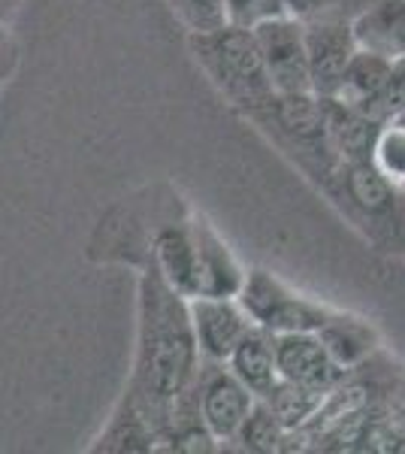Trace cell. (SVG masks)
<instances>
[{"instance_id": "obj_13", "label": "cell", "mask_w": 405, "mask_h": 454, "mask_svg": "<svg viewBox=\"0 0 405 454\" xmlns=\"http://www.w3.org/2000/svg\"><path fill=\"white\" fill-rule=\"evenodd\" d=\"M315 336L323 342V348L330 351V357L342 370H354L381 351V336L375 331V325L354 312L327 309Z\"/></svg>"}, {"instance_id": "obj_14", "label": "cell", "mask_w": 405, "mask_h": 454, "mask_svg": "<svg viewBox=\"0 0 405 454\" xmlns=\"http://www.w3.org/2000/svg\"><path fill=\"white\" fill-rule=\"evenodd\" d=\"M357 49L387 61L405 58V0H370L351 19Z\"/></svg>"}, {"instance_id": "obj_20", "label": "cell", "mask_w": 405, "mask_h": 454, "mask_svg": "<svg viewBox=\"0 0 405 454\" xmlns=\"http://www.w3.org/2000/svg\"><path fill=\"white\" fill-rule=\"evenodd\" d=\"M284 12L303 25L312 21H351L370 0H282Z\"/></svg>"}, {"instance_id": "obj_18", "label": "cell", "mask_w": 405, "mask_h": 454, "mask_svg": "<svg viewBox=\"0 0 405 454\" xmlns=\"http://www.w3.org/2000/svg\"><path fill=\"white\" fill-rule=\"evenodd\" d=\"M323 397H327V394L308 391V387H300V385H291L278 379V385L263 397V403H267L269 412L276 415L284 430H303L315 421V415L321 412Z\"/></svg>"}, {"instance_id": "obj_12", "label": "cell", "mask_w": 405, "mask_h": 454, "mask_svg": "<svg viewBox=\"0 0 405 454\" xmlns=\"http://www.w3.org/2000/svg\"><path fill=\"white\" fill-rule=\"evenodd\" d=\"M321 104H323V121H327V137L339 164L372 160L375 143H378V134L385 124L372 119L366 109L345 106L333 98H321Z\"/></svg>"}, {"instance_id": "obj_7", "label": "cell", "mask_w": 405, "mask_h": 454, "mask_svg": "<svg viewBox=\"0 0 405 454\" xmlns=\"http://www.w3.org/2000/svg\"><path fill=\"white\" fill-rule=\"evenodd\" d=\"M261 46L267 76L276 94L312 91L308 82V58H306V25L293 16H272L257 21L252 27Z\"/></svg>"}, {"instance_id": "obj_2", "label": "cell", "mask_w": 405, "mask_h": 454, "mask_svg": "<svg viewBox=\"0 0 405 454\" xmlns=\"http://www.w3.org/2000/svg\"><path fill=\"white\" fill-rule=\"evenodd\" d=\"M321 192L375 252L405 254V192L375 160L339 164Z\"/></svg>"}, {"instance_id": "obj_16", "label": "cell", "mask_w": 405, "mask_h": 454, "mask_svg": "<svg viewBox=\"0 0 405 454\" xmlns=\"http://www.w3.org/2000/svg\"><path fill=\"white\" fill-rule=\"evenodd\" d=\"M390 64L393 61H387V58H378L372 52L357 49L354 58H351V64L345 67L342 79H339L333 100H339V104H345V106L370 109L372 100L378 98L381 85H385Z\"/></svg>"}, {"instance_id": "obj_24", "label": "cell", "mask_w": 405, "mask_h": 454, "mask_svg": "<svg viewBox=\"0 0 405 454\" xmlns=\"http://www.w3.org/2000/svg\"><path fill=\"white\" fill-rule=\"evenodd\" d=\"M224 4H227V19L233 25H245V27H254L257 21L282 16L284 12L282 0H224Z\"/></svg>"}, {"instance_id": "obj_17", "label": "cell", "mask_w": 405, "mask_h": 454, "mask_svg": "<svg viewBox=\"0 0 405 454\" xmlns=\"http://www.w3.org/2000/svg\"><path fill=\"white\" fill-rule=\"evenodd\" d=\"M94 449L97 451H154L158 449V436H154V427H152V421L145 419L143 409L124 394L121 406L115 409V415L109 419L106 430L100 434Z\"/></svg>"}, {"instance_id": "obj_1", "label": "cell", "mask_w": 405, "mask_h": 454, "mask_svg": "<svg viewBox=\"0 0 405 454\" xmlns=\"http://www.w3.org/2000/svg\"><path fill=\"white\" fill-rule=\"evenodd\" d=\"M200 364L188 297H182L154 267L145 270L139 276L136 357L128 397L152 421L154 436L164 427L169 406L194 385Z\"/></svg>"}, {"instance_id": "obj_9", "label": "cell", "mask_w": 405, "mask_h": 454, "mask_svg": "<svg viewBox=\"0 0 405 454\" xmlns=\"http://www.w3.org/2000/svg\"><path fill=\"white\" fill-rule=\"evenodd\" d=\"M188 306L203 361L224 364L242 336L254 327L237 297H194L188 300Z\"/></svg>"}, {"instance_id": "obj_5", "label": "cell", "mask_w": 405, "mask_h": 454, "mask_svg": "<svg viewBox=\"0 0 405 454\" xmlns=\"http://www.w3.org/2000/svg\"><path fill=\"white\" fill-rule=\"evenodd\" d=\"M239 306L252 318V325L263 327L272 336L276 333H300V331H318L330 306L321 300H312L291 288L278 276L267 273V270H245L237 291Z\"/></svg>"}, {"instance_id": "obj_27", "label": "cell", "mask_w": 405, "mask_h": 454, "mask_svg": "<svg viewBox=\"0 0 405 454\" xmlns=\"http://www.w3.org/2000/svg\"><path fill=\"white\" fill-rule=\"evenodd\" d=\"M390 124H400V128H405V109L400 115H393V119H390Z\"/></svg>"}, {"instance_id": "obj_26", "label": "cell", "mask_w": 405, "mask_h": 454, "mask_svg": "<svg viewBox=\"0 0 405 454\" xmlns=\"http://www.w3.org/2000/svg\"><path fill=\"white\" fill-rule=\"evenodd\" d=\"M21 0H0V25H12Z\"/></svg>"}, {"instance_id": "obj_15", "label": "cell", "mask_w": 405, "mask_h": 454, "mask_svg": "<svg viewBox=\"0 0 405 454\" xmlns=\"http://www.w3.org/2000/svg\"><path fill=\"white\" fill-rule=\"evenodd\" d=\"M227 367L233 376L239 379L257 400H263L272 387L278 385V370H276V348H272V333L263 327H252L239 340V346L230 351Z\"/></svg>"}, {"instance_id": "obj_21", "label": "cell", "mask_w": 405, "mask_h": 454, "mask_svg": "<svg viewBox=\"0 0 405 454\" xmlns=\"http://www.w3.org/2000/svg\"><path fill=\"white\" fill-rule=\"evenodd\" d=\"M372 160L378 164V170L390 176L400 188H405V128L400 124H385L375 143Z\"/></svg>"}, {"instance_id": "obj_6", "label": "cell", "mask_w": 405, "mask_h": 454, "mask_svg": "<svg viewBox=\"0 0 405 454\" xmlns=\"http://www.w3.org/2000/svg\"><path fill=\"white\" fill-rule=\"evenodd\" d=\"M191 387H194L203 427L215 442H230L257 403V397L233 376L230 367L218 361H203Z\"/></svg>"}, {"instance_id": "obj_10", "label": "cell", "mask_w": 405, "mask_h": 454, "mask_svg": "<svg viewBox=\"0 0 405 454\" xmlns=\"http://www.w3.org/2000/svg\"><path fill=\"white\" fill-rule=\"evenodd\" d=\"M357 52L351 21H312L306 25L308 82L315 98H333L339 79Z\"/></svg>"}, {"instance_id": "obj_22", "label": "cell", "mask_w": 405, "mask_h": 454, "mask_svg": "<svg viewBox=\"0 0 405 454\" xmlns=\"http://www.w3.org/2000/svg\"><path fill=\"white\" fill-rule=\"evenodd\" d=\"M173 12L185 21L191 34H206L227 25V4L224 0H169Z\"/></svg>"}, {"instance_id": "obj_4", "label": "cell", "mask_w": 405, "mask_h": 454, "mask_svg": "<svg viewBox=\"0 0 405 454\" xmlns=\"http://www.w3.org/2000/svg\"><path fill=\"white\" fill-rule=\"evenodd\" d=\"M245 119H252L257 130L263 137H269L272 145L287 160H293L318 188L339 167V158L327 137L323 104L312 91L272 94L267 104L248 113Z\"/></svg>"}, {"instance_id": "obj_11", "label": "cell", "mask_w": 405, "mask_h": 454, "mask_svg": "<svg viewBox=\"0 0 405 454\" xmlns=\"http://www.w3.org/2000/svg\"><path fill=\"white\" fill-rule=\"evenodd\" d=\"M197 237V273H194V297H237L245 270L233 248L212 231L209 224L194 218ZM191 297V300H194Z\"/></svg>"}, {"instance_id": "obj_25", "label": "cell", "mask_w": 405, "mask_h": 454, "mask_svg": "<svg viewBox=\"0 0 405 454\" xmlns=\"http://www.w3.org/2000/svg\"><path fill=\"white\" fill-rule=\"evenodd\" d=\"M16 40L10 34V25H0V82H6V76L16 67Z\"/></svg>"}, {"instance_id": "obj_19", "label": "cell", "mask_w": 405, "mask_h": 454, "mask_svg": "<svg viewBox=\"0 0 405 454\" xmlns=\"http://www.w3.org/2000/svg\"><path fill=\"white\" fill-rule=\"evenodd\" d=\"M230 442H239L242 451L254 454H276L284 445V427L278 424L276 415L269 412V406L263 400H257L252 412L245 415V421L239 424L237 436Z\"/></svg>"}, {"instance_id": "obj_23", "label": "cell", "mask_w": 405, "mask_h": 454, "mask_svg": "<svg viewBox=\"0 0 405 454\" xmlns=\"http://www.w3.org/2000/svg\"><path fill=\"white\" fill-rule=\"evenodd\" d=\"M402 109H405V58L390 64L385 85H381L378 98L372 100V106L366 109V113H370L372 119H378L381 124H387L393 115H400Z\"/></svg>"}, {"instance_id": "obj_8", "label": "cell", "mask_w": 405, "mask_h": 454, "mask_svg": "<svg viewBox=\"0 0 405 454\" xmlns=\"http://www.w3.org/2000/svg\"><path fill=\"white\" fill-rule=\"evenodd\" d=\"M272 348H276L278 379L308 387V391L330 394L348 372L330 357V351L323 348V342L312 331L276 333L272 336Z\"/></svg>"}, {"instance_id": "obj_3", "label": "cell", "mask_w": 405, "mask_h": 454, "mask_svg": "<svg viewBox=\"0 0 405 454\" xmlns=\"http://www.w3.org/2000/svg\"><path fill=\"white\" fill-rule=\"evenodd\" d=\"M191 52L221 98L242 115L254 113L276 94L252 27L227 21L215 31L191 34Z\"/></svg>"}]
</instances>
